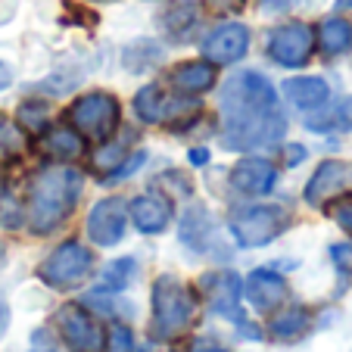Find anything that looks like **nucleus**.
<instances>
[{
    "instance_id": "f257e3e1",
    "label": "nucleus",
    "mask_w": 352,
    "mask_h": 352,
    "mask_svg": "<svg viewBox=\"0 0 352 352\" xmlns=\"http://www.w3.org/2000/svg\"><path fill=\"white\" fill-rule=\"evenodd\" d=\"M287 131V116L274 85L259 72H237L221 87V144L225 150L274 146Z\"/></svg>"
},
{
    "instance_id": "f03ea898",
    "label": "nucleus",
    "mask_w": 352,
    "mask_h": 352,
    "mask_svg": "<svg viewBox=\"0 0 352 352\" xmlns=\"http://www.w3.org/2000/svg\"><path fill=\"white\" fill-rule=\"evenodd\" d=\"M81 187H85V178H81L78 168L72 166L41 168L32 178V184H28V212H25L28 228L34 234H47L60 228L72 215L75 203L81 197Z\"/></svg>"
},
{
    "instance_id": "7ed1b4c3",
    "label": "nucleus",
    "mask_w": 352,
    "mask_h": 352,
    "mask_svg": "<svg viewBox=\"0 0 352 352\" xmlns=\"http://www.w3.org/2000/svg\"><path fill=\"white\" fill-rule=\"evenodd\" d=\"M193 302L190 290L181 284L175 274H162L153 284V324H150V337L153 340H175L178 333L187 331L193 321Z\"/></svg>"
},
{
    "instance_id": "20e7f679",
    "label": "nucleus",
    "mask_w": 352,
    "mask_h": 352,
    "mask_svg": "<svg viewBox=\"0 0 352 352\" xmlns=\"http://www.w3.org/2000/svg\"><path fill=\"white\" fill-rule=\"evenodd\" d=\"M69 122H72V128L81 138H91L103 144L119 128V100L113 94H87V97L72 103Z\"/></svg>"
},
{
    "instance_id": "39448f33",
    "label": "nucleus",
    "mask_w": 352,
    "mask_h": 352,
    "mask_svg": "<svg viewBox=\"0 0 352 352\" xmlns=\"http://www.w3.org/2000/svg\"><path fill=\"white\" fill-rule=\"evenodd\" d=\"M94 268V256L87 246H81L78 240H66L63 246H56L54 253L44 259V265L38 268L41 280L54 290H69V287H78L81 280L91 274Z\"/></svg>"
},
{
    "instance_id": "423d86ee",
    "label": "nucleus",
    "mask_w": 352,
    "mask_h": 352,
    "mask_svg": "<svg viewBox=\"0 0 352 352\" xmlns=\"http://www.w3.org/2000/svg\"><path fill=\"white\" fill-rule=\"evenodd\" d=\"M287 228V212L280 206H250L231 219V234L240 246H268Z\"/></svg>"
},
{
    "instance_id": "0eeeda50",
    "label": "nucleus",
    "mask_w": 352,
    "mask_h": 352,
    "mask_svg": "<svg viewBox=\"0 0 352 352\" xmlns=\"http://www.w3.org/2000/svg\"><path fill=\"white\" fill-rule=\"evenodd\" d=\"M56 324H60L63 340L69 343L72 352H103L107 340H103V327L97 324L91 312L78 302H66L56 309Z\"/></svg>"
},
{
    "instance_id": "6e6552de",
    "label": "nucleus",
    "mask_w": 352,
    "mask_h": 352,
    "mask_svg": "<svg viewBox=\"0 0 352 352\" xmlns=\"http://www.w3.org/2000/svg\"><path fill=\"white\" fill-rule=\"evenodd\" d=\"M203 290H206V299H209V306H212V312L231 318L246 337H259V331L243 324V315H240V296H243V290H240L237 274L234 272L209 274V278H203Z\"/></svg>"
},
{
    "instance_id": "1a4fd4ad",
    "label": "nucleus",
    "mask_w": 352,
    "mask_h": 352,
    "mask_svg": "<svg viewBox=\"0 0 352 352\" xmlns=\"http://www.w3.org/2000/svg\"><path fill=\"white\" fill-rule=\"evenodd\" d=\"M312 47H315V34H312V28L302 25V22H290V25L272 32V38H268V54H272V60L287 69L306 66L309 56H312Z\"/></svg>"
},
{
    "instance_id": "9d476101",
    "label": "nucleus",
    "mask_w": 352,
    "mask_h": 352,
    "mask_svg": "<svg viewBox=\"0 0 352 352\" xmlns=\"http://www.w3.org/2000/svg\"><path fill=\"white\" fill-rule=\"evenodd\" d=\"M128 225V203L122 197H107L87 215V237L97 246H116Z\"/></svg>"
},
{
    "instance_id": "9b49d317",
    "label": "nucleus",
    "mask_w": 352,
    "mask_h": 352,
    "mask_svg": "<svg viewBox=\"0 0 352 352\" xmlns=\"http://www.w3.org/2000/svg\"><path fill=\"white\" fill-rule=\"evenodd\" d=\"M352 190V166L340 160H327L315 168V175L306 184V203L309 206H327L331 199L343 197Z\"/></svg>"
},
{
    "instance_id": "f8f14e48",
    "label": "nucleus",
    "mask_w": 352,
    "mask_h": 352,
    "mask_svg": "<svg viewBox=\"0 0 352 352\" xmlns=\"http://www.w3.org/2000/svg\"><path fill=\"white\" fill-rule=\"evenodd\" d=\"M246 50H250V28L240 22H225L203 41V56L212 66H231L243 60Z\"/></svg>"
},
{
    "instance_id": "ddd939ff",
    "label": "nucleus",
    "mask_w": 352,
    "mask_h": 352,
    "mask_svg": "<svg viewBox=\"0 0 352 352\" xmlns=\"http://www.w3.org/2000/svg\"><path fill=\"white\" fill-rule=\"evenodd\" d=\"M134 113L144 122L156 125V122H175L184 113H197V103H193V100L166 97L156 85H146V87H140L138 97H134Z\"/></svg>"
},
{
    "instance_id": "4468645a",
    "label": "nucleus",
    "mask_w": 352,
    "mask_h": 352,
    "mask_svg": "<svg viewBox=\"0 0 352 352\" xmlns=\"http://www.w3.org/2000/svg\"><path fill=\"white\" fill-rule=\"evenodd\" d=\"M178 237L187 250L193 253H215V243H219V234H215V219L209 215V209L203 206H190L178 221Z\"/></svg>"
},
{
    "instance_id": "2eb2a0df",
    "label": "nucleus",
    "mask_w": 352,
    "mask_h": 352,
    "mask_svg": "<svg viewBox=\"0 0 352 352\" xmlns=\"http://www.w3.org/2000/svg\"><path fill=\"white\" fill-rule=\"evenodd\" d=\"M243 296L256 312H272V309H278L287 299V284L272 268H256V272L246 278Z\"/></svg>"
},
{
    "instance_id": "dca6fc26",
    "label": "nucleus",
    "mask_w": 352,
    "mask_h": 352,
    "mask_svg": "<svg viewBox=\"0 0 352 352\" xmlns=\"http://www.w3.org/2000/svg\"><path fill=\"white\" fill-rule=\"evenodd\" d=\"M274 181H278V168L268 160H262V156H246L231 172V184L237 187L240 193H250V197L268 193L274 187Z\"/></svg>"
},
{
    "instance_id": "f3484780",
    "label": "nucleus",
    "mask_w": 352,
    "mask_h": 352,
    "mask_svg": "<svg viewBox=\"0 0 352 352\" xmlns=\"http://www.w3.org/2000/svg\"><path fill=\"white\" fill-rule=\"evenodd\" d=\"M128 215H131L134 228L144 234H160L168 228L172 221V203L160 193H144V197H134L131 206H128Z\"/></svg>"
},
{
    "instance_id": "a211bd4d",
    "label": "nucleus",
    "mask_w": 352,
    "mask_h": 352,
    "mask_svg": "<svg viewBox=\"0 0 352 352\" xmlns=\"http://www.w3.org/2000/svg\"><path fill=\"white\" fill-rule=\"evenodd\" d=\"M284 97L290 100L296 109H318L331 100V87H327L324 78H290L284 81Z\"/></svg>"
},
{
    "instance_id": "6ab92c4d",
    "label": "nucleus",
    "mask_w": 352,
    "mask_h": 352,
    "mask_svg": "<svg viewBox=\"0 0 352 352\" xmlns=\"http://www.w3.org/2000/svg\"><path fill=\"white\" fill-rule=\"evenodd\" d=\"M172 85L178 87L181 94H187V97H197V94L209 91V87L215 85V69L212 63H184V66H178L172 72Z\"/></svg>"
},
{
    "instance_id": "aec40b11",
    "label": "nucleus",
    "mask_w": 352,
    "mask_h": 352,
    "mask_svg": "<svg viewBox=\"0 0 352 352\" xmlns=\"http://www.w3.org/2000/svg\"><path fill=\"white\" fill-rule=\"evenodd\" d=\"M318 44L327 56H340L346 50H352V25L346 19H324L318 25Z\"/></svg>"
},
{
    "instance_id": "412c9836",
    "label": "nucleus",
    "mask_w": 352,
    "mask_h": 352,
    "mask_svg": "<svg viewBox=\"0 0 352 352\" xmlns=\"http://www.w3.org/2000/svg\"><path fill=\"white\" fill-rule=\"evenodd\" d=\"M44 150L54 160H75L81 156L85 150V138H81L75 128H54V131H47L44 138Z\"/></svg>"
},
{
    "instance_id": "4be33fe9",
    "label": "nucleus",
    "mask_w": 352,
    "mask_h": 352,
    "mask_svg": "<svg viewBox=\"0 0 352 352\" xmlns=\"http://www.w3.org/2000/svg\"><path fill=\"white\" fill-rule=\"evenodd\" d=\"M197 22H199V10H197V3H190V0H181V3H175V7L166 13L168 34L178 38V41L190 38L193 28H197Z\"/></svg>"
},
{
    "instance_id": "5701e85b",
    "label": "nucleus",
    "mask_w": 352,
    "mask_h": 352,
    "mask_svg": "<svg viewBox=\"0 0 352 352\" xmlns=\"http://www.w3.org/2000/svg\"><path fill=\"white\" fill-rule=\"evenodd\" d=\"M306 125L309 131H352V97L343 100L340 107H333L331 113L309 119Z\"/></svg>"
},
{
    "instance_id": "b1692460",
    "label": "nucleus",
    "mask_w": 352,
    "mask_h": 352,
    "mask_svg": "<svg viewBox=\"0 0 352 352\" xmlns=\"http://www.w3.org/2000/svg\"><path fill=\"white\" fill-rule=\"evenodd\" d=\"M306 324H309V312L302 306H293V309H287V312L274 315L272 333L278 340H296L299 333L306 331Z\"/></svg>"
},
{
    "instance_id": "393cba45",
    "label": "nucleus",
    "mask_w": 352,
    "mask_h": 352,
    "mask_svg": "<svg viewBox=\"0 0 352 352\" xmlns=\"http://www.w3.org/2000/svg\"><path fill=\"white\" fill-rule=\"evenodd\" d=\"M160 60H162V50L153 47L150 41H134L125 50V66L131 69V72H144L150 63H160Z\"/></svg>"
},
{
    "instance_id": "a878e982",
    "label": "nucleus",
    "mask_w": 352,
    "mask_h": 352,
    "mask_svg": "<svg viewBox=\"0 0 352 352\" xmlns=\"http://www.w3.org/2000/svg\"><path fill=\"white\" fill-rule=\"evenodd\" d=\"M28 138L19 125L13 122H0V160H16L25 150Z\"/></svg>"
},
{
    "instance_id": "bb28decb",
    "label": "nucleus",
    "mask_w": 352,
    "mask_h": 352,
    "mask_svg": "<svg viewBox=\"0 0 352 352\" xmlns=\"http://www.w3.org/2000/svg\"><path fill=\"white\" fill-rule=\"evenodd\" d=\"M131 274H134V259H116V262H109V265L103 268V278H100V284L107 287V290L119 293V290H125V287H128Z\"/></svg>"
},
{
    "instance_id": "cd10ccee",
    "label": "nucleus",
    "mask_w": 352,
    "mask_h": 352,
    "mask_svg": "<svg viewBox=\"0 0 352 352\" xmlns=\"http://www.w3.org/2000/svg\"><path fill=\"white\" fill-rule=\"evenodd\" d=\"M47 119H50V109H47V103H38V100H28V103H22V109H19L22 131H32V134L44 131Z\"/></svg>"
},
{
    "instance_id": "c85d7f7f",
    "label": "nucleus",
    "mask_w": 352,
    "mask_h": 352,
    "mask_svg": "<svg viewBox=\"0 0 352 352\" xmlns=\"http://www.w3.org/2000/svg\"><path fill=\"white\" fill-rule=\"evenodd\" d=\"M128 153V140H116V144L100 146V153L94 156V168H100L103 175H109L122 162V156Z\"/></svg>"
},
{
    "instance_id": "c756f323",
    "label": "nucleus",
    "mask_w": 352,
    "mask_h": 352,
    "mask_svg": "<svg viewBox=\"0 0 352 352\" xmlns=\"http://www.w3.org/2000/svg\"><path fill=\"white\" fill-rule=\"evenodd\" d=\"M144 162H146V153H144V150H138V153H134V156H131V160L119 162V166H116V168H113V172H109V175H107V181H122V178H131V175H134V172H138V168H140V166H144Z\"/></svg>"
},
{
    "instance_id": "7c9ffc66",
    "label": "nucleus",
    "mask_w": 352,
    "mask_h": 352,
    "mask_svg": "<svg viewBox=\"0 0 352 352\" xmlns=\"http://www.w3.org/2000/svg\"><path fill=\"white\" fill-rule=\"evenodd\" d=\"M109 352H131L134 343H131V331L125 324H113L109 327Z\"/></svg>"
},
{
    "instance_id": "2f4dec72",
    "label": "nucleus",
    "mask_w": 352,
    "mask_h": 352,
    "mask_svg": "<svg viewBox=\"0 0 352 352\" xmlns=\"http://www.w3.org/2000/svg\"><path fill=\"white\" fill-rule=\"evenodd\" d=\"M331 259L340 272H352V243H333L331 246Z\"/></svg>"
},
{
    "instance_id": "473e14b6",
    "label": "nucleus",
    "mask_w": 352,
    "mask_h": 352,
    "mask_svg": "<svg viewBox=\"0 0 352 352\" xmlns=\"http://www.w3.org/2000/svg\"><path fill=\"white\" fill-rule=\"evenodd\" d=\"M32 352H60V346L50 340V331L38 327V331L32 333Z\"/></svg>"
},
{
    "instance_id": "72a5a7b5",
    "label": "nucleus",
    "mask_w": 352,
    "mask_h": 352,
    "mask_svg": "<svg viewBox=\"0 0 352 352\" xmlns=\"http://www.w3.org/2000/svg\"><path fill=\"white\" fill-rule=\"evenodd\" d=\"M262 10H268V13H290V10L302 7L306 0H259Z\"/></svg>"
},
{
    "instance_id": "f704fd0d",
    "label": "nucleus",
    "mask_w": 352,
    "mask_h": 352,
    "mask_svg": "<svg viewBox=\"0 0 352 352\" xmlns=\"http://www.w3.org/2000/svg\"><path fill=\"white\" fill-rule=\"evenodd\" d=\"M333 219L340 221V228H343V231H349V234H352V206L337 209V215H333Z\"/></svg>"
},
{
    "instance_id": "c9c22d12",
    "label": "nucleus",
    "mask_w": 352,
    "mask_h": 352,
    "mask_svg": "<svg viewBox=\"0 0 352 352\" xmlns=\"http://www.w3.org/2000/svg\"><path fill=\"white\" fill-rule=\"evenodd\" d=\"M306 160V146H287V166H296V162Z\"/></svg>"
},
{
    "instance_id": "e433bc0d",
    "label": "nucleus",
    "mask_w": 352,
    "mask_h": 352,
    "mask_svg": "<svg viewBox=\"0 0 352 352\" xmlns=\"http://www.w3.org/2000/svg\"><path fill=\"white\" fill-rule=\"evenodd\" d=\"M190 352H225V349L215 346V343H209V340H197V343L190 346Z\"/></svg>"
},
{
    "instance_id": "4c0bfd02",
    "label": "nucleus",
    "mask_w": 352,
    "mask_h": 352,
    "mask_svg": "<svg viewBox=\"0 0 352 352\" xmlns=\"http://www.w3.org/2000/svg\"><path fill=\"white\" fill-rule=\"evenodd\" d=\"M10 85H13V69H10L7 63H0V91L10 87Z\"/></svg>"
},
{
    "instance_id": "58836bf2",
    "label": "nucleus",
    "mask_w": 352,
    "mask_h": 352,
    "mask_svg": "<svg viewBox=\"0 0 352 352\" xmlns=\"http://www.w3.org/2000/svg\"><path fill=\"white\" fill-rule=\"evenodd\" d=\"M190 162H197V166H199V162H209V150H193Z\"/></svg>"
},
{
    "instance_id": "ea45409f",
    "label": "nucleus",
    "mask_w": 352,
    "mask_h": 352,
    "mask_svg": "<svg viewBox=\"0 0 352 352\" xmlns=\"http://www.w3.org/2000/svg\"><path fill=\"white\" fill-rule=\"evenodd\" d=\"M3 327H7V306L0 302V333H3Z\"/></svg>"
},
{
    "instance_id": "a19ab883",
    "label": "nucleus",
    "mask_w": 352,
    "mask_h": 352,
    "mask_svg": "<svg viewBox=\"0 0 352 352\" xmlns=\"http://www.w3.org/2000/svg\"><path fill=\"white\" fill-rule=\"evenodd\" d=\"M337 7H340V10H349V7H352V0H337Z\"/></svg>"
},
{
    "instance_id": "79ce46f5",
    "label": "nucleus",
    "mask_w": 352,
    "mask_h": 352,
    "mask_svg": "<svg viewBox=\"0 0 352 352\" xmlns=\"http://www.w3.org/2000/svg\"><path fill=\"white\" fill-rule=\"evenodd\" d=\"M0 262H3V246H0Z\"/></svg>"
}]
</instances>
